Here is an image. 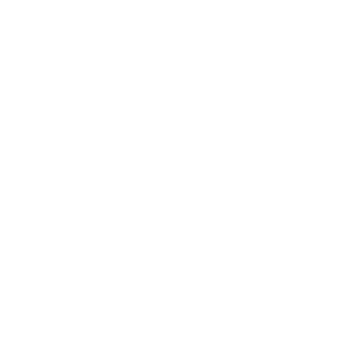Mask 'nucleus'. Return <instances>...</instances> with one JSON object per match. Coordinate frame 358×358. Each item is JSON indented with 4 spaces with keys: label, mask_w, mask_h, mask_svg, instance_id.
I'll list each match as a JSON object with an SVG mask.
<instances>
[]
</instances>
